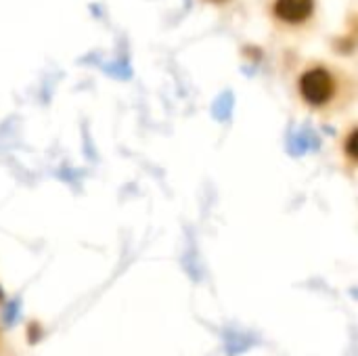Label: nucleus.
<instances>
[{
    "instance_id": "f257e3e1",
    "label": "nucleus",
    "mask_w": 358,
    "mask_h": 356,
    "mask_svg": "<svg viewBox=\"0 0 358 356\" xmlns=\"http://www.w3.org/2000/svg\"><path fill=\"white\" fill-rule=\"evenodd\" d=\"M300 90L306 103L319 107V105H325L334 97V80L329 71H325L323 67H315L302 76Z\"/></svg>"
},
{
    "instance_id": "f03ea898",
    "label": "nucleus",
    "mask_w": 358,
    "mask_h": 356,
    "mask_svg": "<svg viewBox=\"0 0 358 356\" xmlns=\"http://www.w3.org/2000/svg\"><path fill=\"white\" fill-rule=\"evenodd\" d=\"M275 13L285 23H302L313 13V0H277Z\"/></svg>"
},
{
    "instance_id": "7ed1b4c3",
    "label": "nucleus",
    "mask_w": 358,
    "mask_h": 356,
    "mask_svg": "<svg viewBox=\"0 0 358 356\" xmlns=\"http://www.w3.org/2000/svg\"><path fill=\"white\" fill-rule=\"evenodd\" d=\"M346 149H348V155L352 159H357V130L348 136V143H346Z\"/></svg>"
}]
</instances>
